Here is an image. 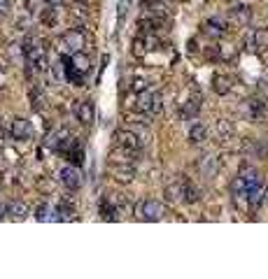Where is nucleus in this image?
<instances>
[{"label": "nucleus", "instance_id": "obj_1", "mask_svg": "<svg viewBox=\"0 0 268 279\" xmlns=\"http://www.w3.org/2000/svg\"><path fill=\"white\" fill-rule=\"evenodd\" d=\"M24 58L31 67H35L37 73H44L49 65L47 58V44L40 40V37H28L24 42Z\"/></svg>", "mask_w": 268, "mask_h": 279}, {"label": "nucleus", "instance_id": "obj_2", "mask_svg": "<svg viewBox=\"0 0 268 279\" xmlns=\"http://www.w3.org/2000/svg\"><path fill=\"white\" fill-rule=\"evenodd\" d=\"M135 217L140 221H161L166 217V205L158 200H140L135 205Z\"/></svg>", "mask_w": 268, "mask_h": 279}, {"label": "nucleus", "instance_id": "obj_3", "mask_svg": "<svg viewBox=\"0 0 268 279\" xmlns=\"http://www.w3.org/2000/svg\"><path fill=\"white\" fill-rule=\"evenodd\" d=\"M84 44H86V35H84V31H79V28H70V31H66L61 37V47L66 49V51H70V54L82 51Z\"/></svg>", "mask_w": 268, "mask_h": 279}, {"label": "nucleus", "instance_id": "obj_4", "mask_svg": "<svg viewBox=\"0 0 268 279\" xmlns=\"http://www.w3.org/2000/svg\"><path fill=\"white\" fill-rule=\"evenodd\" d=\"M140 145H142V140L138 137V135L133 133V130H117L115 133V147H122V149H126V152H133L138 154L140 152Z\"/></svg>", "mask_w": 268, "mask_h": 279}, {"label": "nucleus", "instance_id": "obj_5", "mask_svg": "<svg viewBox=\"0 0 268 279\" xmlns=\"http://www.w3.org/2000/svg\"><path fill=\"white\" fill-rule=\"evenodd\" d=\"M220 168H222V163L215 154H203V156H198V161H196V170L201 172L205 179H212V177L220 172Z\"/></svg>", "mask_w": 268, "mask_h": 279}, {"label": "nucleus", "instance_id": "obj_6", "mask_svg": "<svg viewBox=\"0 0 268 279\" xmlns=\"http://www.w3.org/2000/svg\"><path fill=\"white\" fill-rule=\"evenodd\" d=\"M10 135L14 140H28L33 135V128H31V121L24 119V116H14L10 121Z\"/></svg>", "mask_w": 268, "mask_h": 279}, {"label": "nucleus", "instance_id": "obj_7", "mask_svg": "<svg viewBox=\"0 0 268 279\" xmlns=\"http://www.w3.org/2000/svg\"><path fill=\"white\" fill-rule=\"evenodd\" d=\"M59 177H61V184L68 191H77V188L82 186V172H79L77 168H73V165H66Z\"/></svg>", "mask_w": 268, "mask_h": 279}, {"label": "nucleus", "instance_id": "obj_8", "mask_svg": "<svg viewBox=\"0 0 268 279\" xmlns=\"http://www.w3.org/2000/svg\"><path fill=\"white\" fill-rule=\"evenodd\" d=\"M203 33L207 37H212V40H220L222 35L226 33V21L220 17H210L205 19V24H203Z\"/></svg>", "mask_w": 268, "mask_h": 279}, {"label": "nucleus", "instance_id": "obj_9", "mask_svg": "<svg viewBox=\"0 0 268 279\" xmlns=\"http://www.w3.org/2000/svg\"><path fill=\"white\" fill-rule=\"evenodd\" d=\"M184 177H177V179H173L168 186L164 188V195L168 202H177V200H184Z\"/></svg>", "mask_w": 268, "mask_h": 279}, {"label": "nucleus", "instance_id": "obj_10", "mask_svg": "<svg viewBox=\"0 0 268 279\" xmlns=\"http://www.w3.org/2000/svg\"><path fill=\"white\" fill-rule=\"evenodd\" d=\"M247 47L252 49V51H266L268 49V28H256L254 33H250V37H247Z\"/></svg>", "mask_w": 268, "mask_h": 279}, {"label": "nucleus", "instance_id": "obj_11", "mask_svg": "<svg viewBox=\"0 0 268 279\" xmlns=\"http://www.w3.org/2000/svg\"><path fill=\"white\" fill-rule=\"evenodd\" d=\"M229 17H231L233 24L238 26H247L252 19V7L250 5H243V3H238V5H233L231 10H229Z\"/></svg>", "mask_w": 268, "mask_h": 279}, {"label": "nucleus", "instance_id": "obj_12", "mask_svg": "<svg viewBox=\"0 0 268 279\" xmlns=\"http://www.w3.org/2000/svg\"><path fill=\"white\" fill-rule=\"evenodd\" d=\"M266 186L261 184H256V186H252L250 191H247V205H250V210H259V207L263 205V200H266Z\"/></svg>", "mask_w": 268, "mask_h": 279}, {"label": "nucleus", "instance_id": "obj_13", "mask_svg": "<svg viewBox=\"0 0 268 279\" xmlns=\"http://www.w3.org/2000/svg\"><path fill=\"white\" fill-rule=\"evenodd\" d=\"M215 135H217L220 142H229V140H233V135H236V128H233V123L229 121V119H217V121H215Z\"/></svg>", "mask_w": 268, "mask_h": 279}, {"label": "nucleus", "instance_id": "obj_14", "mask_svg": "<svg viewBox=\"0 0 268 279\" xmlns=\"http://www.w3.org/2000/svg\"><path fill=\"white\" fill-rule=\"evenodd\" d=\"M28 214H31V205L24 200H14L7 205V217L14 219V221H24Z\"/></svg>", "mask_w": 268, "mask_h": 279}, {"label": "nucleus", "instance_id": "obj_15", "mask_svg": "<svg viewBox=\"0 0 268 279\" xmlns=\"http://www.w3.org/2000/svg\"><path fill=\"white\" fill-rule=\"evenodd\" d=\"M75 114H77L79 123H84V126H89V123L93 121V103L91 100H79L77 107H75Z\"/></svg>", "mask_w": 268, "mask_h": 279}, {"label": "nucleus", "instance_id": "obj_16", "mask_svg": "<svg viewBox=\"0 0 268 279\" xmlns=\"http://www.w3.org/2000/svg\"><path fill=\"white\" fill-rule=\"evenodd\" d=\"M238 177L245 182V186H247V191H250L252 186H256V184H261V175H259V170L256 168H252V165H243L240 168V172H238Z\"/></svg>", "mask_w": 268, "mask_h": 279}, {"label": "nucleus", "instance_id": "obj_17", "mask_svg": "<svg viewBox=\"0 0 268 279\" xmlns=\"http://www.w3.org/2000/svg\"><path fill=\"white\" fill-rule=\"evenodd\" d=\"M233 89V79L229 77V75H215L212 77V91L217 93V96H226V93H231Z\"/></svg>", "mask_w": 268, "mask_h": 279}, {"label": "nucleus", "instance_id": "obj_18", "mask_svg": "<svg viewBox=\"0 0 268 279\" xmlns=\"http://www.w3.org/2000/svg\"><path fill=\"white\" fill-rule=\"evenodd\" d=\"M68 61H70V65H73L75 70H79V73H84V75L91 70V58H89L84 51H75V54H70Z\"/></svg>", "mask_w": 268, "mask_h": 279}, {"label": "nucleus", "instance_id": "obj_19", "mask_svg": "<svg viewBox=\"0 0 268 279\" xmlns=\"http://www.w3.org/2000/svg\"><path fill=\"white\" fill-rule=\"evenodd\" d=\"M35 219H37V221H42V224H47V221H59L56 207H51L49 202H42V205H37V210H35Z\"/></svg>", "mask_w": 268, "mask_h": 279}, {"label": "nucleus", "instance_id": "obj_20", "mask_svg": "<svg viewBox=\"0 0 268 279\" xmlns=\"http://www.w3.org/2000/svg\"><path fill=\"white\" fill-rule=\"evenodd\" d=\"M112 175H115V179H119V182H131L133 179V165L131 163H112Z\"/></svg>", "mask_w": 268, "mask_h": 279}, {"label": "nucleus", "instance_id": "obj_21", "mask_svg": "<svg viewBox=\"0 0 268 279\" xmlns=\"http://www.w3.org/2000/svg\"><path fill=\"white\" fill-rule=\"evenodd\" d=\"M154 96L156 93L149 91V89H145V91L138 93V103H135V112H145V114H149V107H152L154 103Z\"/></svg>", "mask_w": 268, "mask_h": 279}, {"label": "nucleus", "instance_id": "obj_22", "mask_svg": "<svg viewBox=\"0 0 268 279\" xmlns=\"http://www.w3.org/2000/svg\"><path fill=\"white\" fill-rule=\"evenodd\" d=\"M207 140V128L203 126V123H191V128H189V142L191 145H203Z\"/></svg>", "mask_w": 268, "mask_h": 279}, {"label": "nucleus", "instance_id": "obj_23", "mask_svg": "<svg viewBox=\"0 0 268 279\" xmlns=\"http://www.w3.org/2000/svg\"><path fill=\"white\" fill-rule=\"evenodd\" d=\"M198 109H201V96L194 91V96L184 103V107H182V116L184 119H191V116H196L198 114Z\"/></svg>", "mask_w": 268, "mask_h": 279}, {"label": "nucleus", "instance_id": "obj_24", "mask_svg": "<svg viewBox=\"0 0 268 279\" xmlns=\"http://www.w3.org/2000/svg\"><path fill=\"white\" fill-rule=\"evenodd\" d=\"M198 200H201V188L187 179V182H184V202L194 205V202H198Z\"/></svg>", "mask_w": 268, "mask_h": 279}, {"label": "nucleus", "instance_id": "obj_25", "mask_svg": "<svg viewBox=\"0 0 268 279\" xmlns=\"http://www.w3.org/2000/svg\"><path fill=\"white\" fill-rule=\"evenodd\" d=\"M247 109H250V119H261L263 112H266V103H263V98H252L250 103H247Z\"/></svg>", "mask_w": 268, "mask_h": 279}, {"label": "nucleus", "instance_id": "obj_26", "mask_svg": "<svg viewBox=\"0 0 268 279\" xmlns=\"http://www.w3.org/2000/svg\"><path fill=\"white\" fill-rule=\"evenodd\" d=\"M56 214H59V221H70V219L75 217V207L68 200H63V202H59V207H56Z\"/></svg>", "mask_w": 268, "mask_h": 279}, {"label": "nucleus", "instance_id": "obj_27", "mask_svg": "<svg viewBox=\"0 0 268 279\" xmlns=\"http://www.w3.org/2000/svg\"><path fill=\"white\" fill-rule=\"evenodd\" d=\"M40 19L44 26H56V7L47 5L44 10H40Z\"/></svg>", "mask_w": 268, "mask_h": 279}, {"label": "nucleus", "instance_id": "obj_28", "mask_svg": "<svg viewBox=\"0 0 268 279\" xmlns=\"http://www.w3.org/2000/svg\"><path fill=\"white\" fill-rule=\"evenodd\" d=\"M147 51V40H142V37H135L133 40V56H138V58H142Z\"/></svg>", "mask_w": 268, "mask_h": 279}, {"label": "nucleus", "instance_id": "obj_29", "mask_svg": "<svg viewBox=\"0 0 268 279\" xmlns=\"http://www.w3.org/2000/svg\"><path fill=\"white\" fill-rule=\"evenodd\" d=\"M161 109H164V100H161V96H154V103H152V107H149V116H156V114H161Z\"/></svg>", "mask_w": 268, "mask_h": 279}, {"label": "nucleus", "instance_id": "obj_30", "mask_svg": "<svg viewBox=\"0 0 268 279\" xmlns=\"http://www.w3.org/2000/svg\"><path fill=\"white\" fill-rule=\"evenodd\" d=\"M31 100H33V109H42L44 107V96L40 91H31Z\"/></svg>", "mask_w": 268, "mask_h": 279}, {"label": "nucleus", "instance_id": "obj_31", "mask_svg": "<svg viewBox=\"0 0 268 279\" xmlns=\"http://www.w3.org/2000/svg\"><path fill=\"white\" fill-rule=\"evenodd\" d=\"M145 89H147V82H145V79H135V82H133V91L135 93L145 91Z\"/></svg>", "mask_w": 268, "mask_h": 279}, {"label": "nucleus", "instance_id": "obj_32", "mask_svg": "<svg viewBox=\"0 0 268 279\" xmlns=\"http://www.w3.org/2000/svg\"><path fill=\"white\" fill-rule=\"evenodd\" d=\"M12 10V0H0V14H7Z\"/></svg>", "mask_w": 268, "mask_h": 279}, {"label": "nucleus", "instance_id": "obj_33", "mask_svg": "<svg viewBox=\"0 0 268 279\" xmlns=\"http://www.w3.org/2000/svg\"><path fill=\"white\" fill-rule=\"evenodd\" d=\"M37 5H40V0H28V10H31V12H40Z\"/></svg>", "mask_w": 268, "mask_h": 279}, {"label": "nucleus", "instance_id": "obj_34", "mask_svg": "<svg viewBox=\"0 0 268 279\" xmlns=\"http://www.w3.org/2000/svg\"><path fill=\"white\" fill-rule=\"evenodd\" d=\"M5 145H7V135H5V130L0 128V149H3Z\"/></svg>", "mask_w": 268, "mask_h": 279}, {"label": "nucleus", "instance_id": "obj_35", "mask_svg": "<svg viewBox=\"0 0 268 279\" xmlns=\"http://www.w3.org/2000/svg\"><path fill=\"white\" fill-rule=\"evenodd\" d=\"M47 5H51V7H61L63 5V0H44Z\"/></svg>", "mask_w": 268, "mask_h": 279}]
</instances>
